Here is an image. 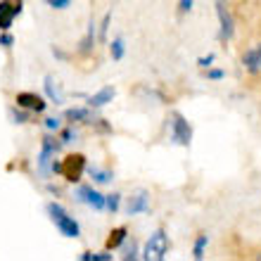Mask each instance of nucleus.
<instances>
[{
	"mask_svg": "<svg viewBox=\"0 0 261 261\" xmlns=\"http://www.w3.org/2000/svg\"><path fill=\"white\" fill-rule=\"evenodd\" d=\"M45 212H48L50 221L55 223V228L64 235V238H74V240L81 238V226H79V221H76L74 216H69V212L60 204V202H48V204H45Z\"/></svg>",
	"mask_w": 261,
	"mask_h": 261,
	"instance_id": "nucleus-1",
	"label": "nucleus"
},
{
	"mask_svg": "<svg viewBox=\"0 0 261 261\" xmlns=\"http://www.w3.org/2000/svg\"><path fill=\"white\" fill-rule=\"evenodd\" d=\"M88 171V159L81 152H74V154H67L62 162V176L67 183H79L83 178V173Z\"/></svg>",
	"mask_w": 261,
	"mask_h": 261,
	"instance_id": "nucleus-2",
	"label": "nucleus"
},
{
	"mask_svg": "<svg viewBox=\"0 0 261 261\" xmlns=\"http://www.w3.org/2000/svg\"><path fill=\"white\" fill-rule=\"evenodd\" d=\"M169 254V235L164 230H154L150 235V240L143 249V259L145 261H162Z\"/></svg>",
	"mask_w": 261,
	"mask_h": 261,
	"instance_id": "nucleus-3",
	"label": "nucleus"
},
{
	"mask_svg": "<svg viewBox=\"0 0 261 261\" xmlns=\"http://www.w3.org/2000/svg\"><path fill=\"white\" fill-rule=\"evenodd\" d=\"M171 143L180 145V147H190L193 143V126L180 112L171 114Z\"/></svg>",
	"mask_w": 261,
	"mask_h": 261,
	"instance_id": "nucleus-4",
	"label": "nucleus"
},
{
	"mask_svg": "<svg viewBox=\"0 0 261 261\" xmlns=\"http://www.w3.org/2000/svg\"><path fill=\"white\" fill-rule=\"evenodd\" d=\"M216 17H219V27H221L219 38L221 41H230L235 36V21L226 5V0H216Z\"/></svg>",
	"mask_w": 261,
	"mask_h": 261,
	"instance_id": "nucleus-5",
	"label": "nucleus"
},
{
	"mask_svg": "<svg viewBox=\"0 0 261 261\" xmlns=\"http://www.w3.org/2000/svg\"><path fill=\"white\" fill-rule=\"evenodd\" d=\"M76 202H81V204L90 206V209H95V212H105V195L97 193L93 186H79V190H76Z\"/></svg>",
	"mask_w": 261,
	"mask_h": 261,
	"instance_id": "nucleus-6",
	"label": "nucleus"
},
{
	"mask_svg": "<svg viewBox=\"0 0 261 261\" xmlns=\"http://www.w3.org/2000/svg\"><path fill=\"white\" fill-rule=\"evenodd\" d=\"M14 102L29 112H36V114H41V112L48 110V97L38 95V93H17Z\"/></svg>",
	"mask_w": 261,
	"mask_h": 261,
	"instance_id": "nucleus-7",
	"label": "nucleus"
},
{
	"mask_svg": "<svg viewBox=\"0 0 261 261\" xmlns=\"http://www.w3.org/2000/svg\"><path fill=\"white\" fill-rule=\"evenodd\" d=\"M21 14V0L10 3V0H0V31H10L12 21Z\"/></svg>",
	"mask_w": 261,
	"mask_h": 261,
	"instance_id": "nucleus-8",
	"label": "nucleus"
},
{
	"mask_svg": "<svg viewBox=\"0 0 261 261\" xmlns=\"http://www.w3.org/2000/svg\"><path fill=\"white\" fill-rule=\"evenodd\" d=\"M150 212V193L147 190H138L128 197L126 202V214L128 216H136V214H147Z\"/></svg>",
	"mask_w": 261,
	"mask_h": 261,
	"instance_id": "nucleus-9",
	"label": "nucleus"
},
{
	"mask_svg": "<svg viewBox=\"0 0 261 261\" xmlns=\"http://www.w3.org/2000/svg\"><path fill=\"white\" fill-rule=\"evenodd\" d=\"M64 119H67L69 124H93V119H95V110L93 107H69L64 110Z\"/></svg>",
	"mask_w": 261,
	"mask_h": 261,
	"instance_id": "nucleus-10",
	"label": "nucleus"
},
{
	"mask_svg": "<svg viewBox=\"0 0 261 261\" xmlns=\"http://www.w3.org/2000/svg\"><path fill=\"white\" fill-rule=\"evenodd\" d=\"M242 64H245V69H247L249 74H261V43H256L254 48L245 50Z\"/></svg>",
	"mask_w": 261,
	"mask_h": 261,
	"instance_id": "nucleus-11",
	"label": "nucleus"
},
{
	"mask_svg": "<svg viewBox=\"0 0 261 261\" xmlns=\"http://www.w3.org/2000/svg\"><path fill=\"white\" fill-rule=\"evenodd\" d=\"M95 41H97V24L93 19L88 21V29H86V36L81 38V43H79V55H90L93 53V48H95Z\"/></svg>",
	"mask_w": 261,
	"mask_h": 261,
	"instance_id": "nucleus-12",
	"label": "nucleus"
},
{
	"mask_svg": "<svg viewBox=\"0 0 261 261\" xmlns=\"http://www.w3.org/2000/svg\"><path fill=\"white\" fill-rule=\"evenodd\" d=\"M114 95H117L114 86H105V88H100L97 93H93V95L88 97V107L100 110V107H105V105H110L112 100H114Z\"/></svg>",
	"mask_w": 261,
	"mask_h": 261,
	"instance_id": "nucleus-13",
	"label": "nucleus"
},
{
	"mask_svg": "<svg viewBox=\"0 0 261 261\" xmlns=\"http://www.w3.org/2000/svg\"><path fill=\"white\" fill-rule=\"evenodd\" d=\"M55 154H57V150L41 143V154H38V171H41V176H50V164H53Z\"/></svg>",
	"mask_w": 261,
	"mask_h": 261,
	"instance_id": "nucleus-14",
	"label": "nucleus"
},
{
	"mask_svg": "<svg viewBox=\"0 0 261 261\" xmlns=\"http://www.w3.org/2000/svg\"><path fill=\"white\" fill-rule=\"evenodd\" d=\"M126 238H128V230H126V226H119V228H112L110 235H107V242H105V249H117L121 247L126 242Z\"/></svg>",
	"mask_w": 261,
	"mask_h": 261,
	"instance_id": "nucleus-15",
	"label": "nucleus"
},
{
	"mask_svg": "<svg viewBox=\"0 0 261 261\" xmlns=\"http://www.w3.org/2000/svg\"><path fill=\"white\" fill-rule=\"evenodd\" d=\"M88 173L95 186H110L112 180H114V171L112 169H102V166H90Z\"/></svg>",
	"mask_w": 261,
	"mask_h": 261,
	"instance_id": "nucleus-16",
	"label": "nucleus"
},
{
	"mask_svg": "<svg viewBox=\"0 0 261 261\" xmlns=\"http://www.w3.org/2000/svg\"><path fill=\"white\" fill-rule=\"evenodd\" d=\"M43 90H45V97H48V102H55V105H60L62 102V95H60V88L55 86V79L53 76H45L43 79Z\"/></svg>",
	"mask_w": 261,
	"mask_h": 261,
	"instance_id": "nucleus-17",
	"label": "nucleus"
},
{
	"mask_svg": "<svg viewBox=\"0 0 261 261\" xmlns=\"http://www.w3.org/2000/svg\"><path fill=\"white\" fill-rule=\"evenodd\" d=\"M126 55V43L124 38H114V41L110 43V57L114 60V62H121Z\"/></svg>",
	"mask_w": 261,
	"mask_h": 261,
	"instance_id": "nucleus-18",
	"label": "nucleus"
},
{
	"mask_svg": "<svg viewBox=\"0 0 261 261\" xmlns=\"http://www.w3.org/2000/svg\"><path fill=\"white\" fill-rule=\"evenodd\" d=\"M206 245H209V235H206V233H199V235H197V240H195V245H193V256H195L197 261L204 259Z\"/></svg>",
	"mask_w": 261,
	"mask_h": 261,
	"instance_id": "nucleus-19",
	"label": "nucleus"
},
{
	"mask_svg": "<svg viewBox=\"0 0 261 261\" xmlns=\"http://www.w3.org/2000/svg\"><path fill=\"white\" fill-rule=\"evenodd\" d=\"M10 119H12V124H27L29 119H31V112L17 105V107H12V110H10Z\"/></svg>",
	"mask_w": 261,
	"mask_h": 261,
	"instance_id": "nucleus-20",
	"label": "nucleus"
},
{
	"mask_svg": "<svg viewBox=\"0 0 261 261\" xmlns=\"http://www.w3.org/2000/svg\"><path fill=\"white\" fill-rule=\"evenodd\" d=\"M110 24H112V12H107L100 21V29H97V41L100 43H107V31H110Z\"/></svg>",
	"mask_w": 261,
	"mask_h": 261,
	"instance_id": "nucleus-21",
	"label": "nucleus"
},
{
	"mask_svg": "<svg viewBox=\"0 0 261 261\" xmlns=\"http://www.w3.org/2000/svg\"><path fill=\"white\" fill-rule=\"evenodd\" d=\"M105 209L110 214H117L119 212V204H121V195L119 193H112V195H105Z\"/></svg>",
	"mask_w": 261,
	"mask_h": 261,
	"instance_id": "nucleus-22",
	"label": "nucleus"
},
{
	"mask_svg": "<svg viewBox=\"0 0 261 261\" xmlns=\"http://www.w3.org/2000/svg\"><path fill=\"white\" fill-rule=\"evenodd\" d=\"M124 261H136L138 259V242L130 240V242H124V254H121Z\"/></svg>",
	"mask_w": 261,
	"mask_h": 261,
	"instance_id": "nucleus-23",
	"label": "nucleus"
},
{
	"mask_svg": "<svg viewBox=\"0 0 261 261\" xmlns=\"http://www.w3.org/2000/svg\"><path fill=\"white\" fill-rule=\"evenodd\" d=\"M60 140H62V145L74 143V140H76V130H74V126L69 124L67 128H60Z\"/></svg>",
	"mask_w": 261,
	"mask_h": 261,
	"instance_id": "nucleus-24",
	"label": "nucleus"
},
{
	"mask_svg": "<svg viewBox=\"0 0 261 261\" xmlns=\"http://www.w3.org/2000/svg\"><path fill=\"white\" fill-rule=\"evenodd\" d=\"M204 76H206V81H221V79H226V71L223 69H204Z\"/></svg>",
	"mask_w": 261,
	"mask_h": 261,
	"instance_id": "nucleus-25",
	"label": "nucleus"
},
{
	"mask_svg": "<svg viewBox=\"0 0 261 261\" xmlns=\"http://www.w3.org/2000/svg\"><path fill=\"white\" fill-rule=\"evenodd\" d=\"M43 124H45V128H48L50 133H57V130L62 128V121H60L57 117H48L45 121H43Z\"/></svg>",
	"mask_w": 261,
	"mask_h": 261,
	"instance_id": "nucleus-26",
	"label": "nucleus"
},
{
	"mask_svg": "<svg viewBox=\"0 0 261 261\" xmlns=\"http://www.w3.org/2000/svg\"><path fill=\"white\" fill-rule=\"evenodd\" d=\"M93 128L95 130H100V133H112V126L107 124V119H93Z\"/></svg>",
	"mask_w": 261,
	"mask_h": 261,
	"instance_id": "nucleus-27",
	"label": "nucleus"
},
{
	"mask_svg": "<svg viewBox=\"0 0 261 261\" xmlns=\"http://www.w3.org/2000/svg\"><path fill=\"white\" fill-rule=\"evenodd\" d=\"M12 45H14V36L10 34V31H3V34H0V48L10 50Z\"/></svg>",
	"mask_w": 261,
	"mask_h": 261,
	"instance_id": "nucleus-28",
	"label": "nucleus"
},
{
	"mask_svg": "<svg viewBox=\"0 0 261 261\" xmlns=\"http://www.w3.org/2000/svg\"><path fill=\"white\" fill-rule=\"evenodd\" d=\"M45 5L53 7V10H69L71 0H45Z\"/></svg>",
	"mask_w": 261,
	"mask_h": 261,
	"instance_id": "nucleus-29",
	"label": "nucleus"
},
{
	"mask_svg": "<svg viewBox=\"0 0 261 261\" xmlns=\"http://www.w3.org/2000/svg\"><path fill=\"white\" fill-rule=\"evenodd\" d=\"M214 60H216V55H214V53H209V55L199 57V60H197V67L202 69V71H204V69H209V67L214 64Z\"/></svg>",
	"mask_w": 261,
	"mask_h": 261,
	"instance_id": "nucleus-30",
	"label": "nucleus"
},
{
	"mask_svg": "<svg viewBox=\"0 0 261 261\" xmlns=\"http://www.w3.org/2000/svg\"><path fill=\"white\" fill-rule=\"evenodd\" d=\"M195 0H178V14H188L190 10H193Z\"/></svg>",
	"mask_w": 261,
	"mask_h": 261,
	"instance_id": "nucleus-31",
	"label": "nucleus"
},
{
	"mask_svg": "<svg viewBox=\"0 0 261 261\" xmlns=\"http://www.w3.org/2000/svg\"><path fill=\"white\" fill-rule=\"evenodd\" d=\"M50 173H55V176H62V162H55V159H53V164H50Z\"/></svg>",
	"mask_w": 261,
	"mask_h": 261,
	"instance_id": "nucleus-32",
	"label": "nucleus"
},
{
	"mask_svg": "<svg viewBox=\"0 0 261 261\" xmlns=\"http://www.w3.org/2000/svg\"><path fill=\"white\" fill-rule=\"evenodd\" d=\"M53 55H55L57 60H67V55H64V53H62L60 48H55V45H53Z\"/></svg>",
	"mask_w": 261,
	"mask_h": 261,
	"instance_id": "nucleus-33",
	"label": "nucleus"
},
{
	"mask_svg": "<svg viewBox=\"0 0 261 261\" xmlns=\"http://www.w3.org/2000/svg\"><path fill=\"white\" fill-rule=\"evenodd\" d=\"M81 261H93V252H83V254H81Z\"/></svg>",
	"mask_w": 261,
	"mask_h": 261,
	"instance_id": "nucleus-34",
	"label": "nucleus"
},
{
	"mask_svg": "<svg viewBox=\"0 0 261 261\" xmlns=\"http://www.w3.org/2000/svg\"><path fill=\"white\" fill-rule=\"evenodd\" d=\"M259 259H261V254H259Z\"/></svg>",
	"mask_w": 261,
	"mask_h": 261,
	"instance_id": "nucleus-35",
	"label": "nucleus"
}]
</instances>
